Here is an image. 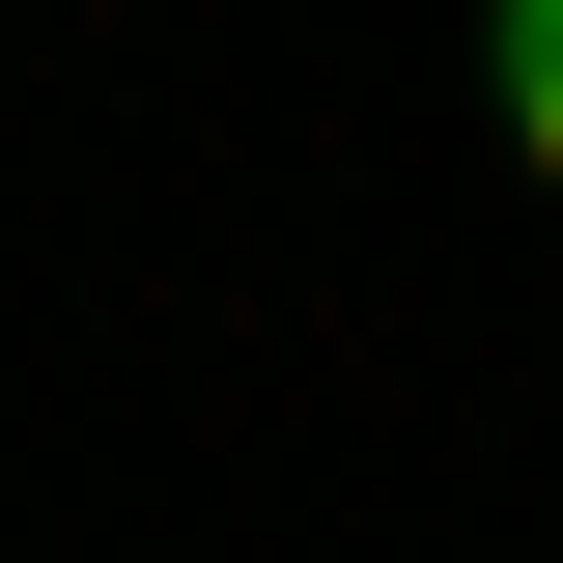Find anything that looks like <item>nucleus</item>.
Wrapping results in <instances>:
<instances>
[{"label":"nucleus","mask_w":563,"mask_h":563,"mask_svg":"<svg viewBox=\"0 0 563 563\" xmlns=\"http://www.w3.org/2000/svg\"><path fill=\"white\" fill-rule=\"evenodd\" d=\"M507 141H536V198H563V0H507Z\"/></svg>","instance_id":"nucleus-1"}]
</instances>
